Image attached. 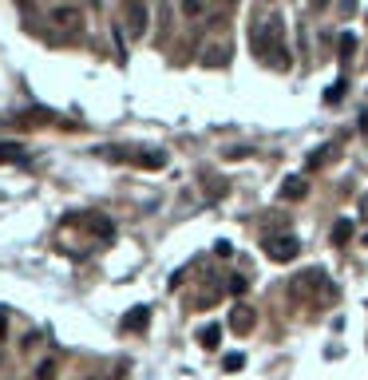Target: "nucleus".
Segmentation results:
<instances>
[{
	"mask_svg": "<svg viewBox=\"0 0 368 380\" xmlns=\"http://www.w3.org/2000/svg\"><path fill=\"white\" fill-rule=\"evenodd\" d=\"M254 325H258V313L250 305H233L230 313V333H238V337H245V333H254Z\"/></svg>",
	"mask_w": 368,
	"mask_h": 380,
	"instance_id": "nucleus-7",
	"label": "nucleus"
},
{
	"mask_svg": "<svg viewBox=\"0 0 368 380\" xmlns=\"http://www.w3.org/2000/svg\"><path fill=\"white\" fill-rule=\"evenodd\" d=\"M226 289H230V294H238V297H242V294H245V278H238V273H233V278H230V285H226Z\"/></svg>",
	"mask_w": 368,
	"mask_h": 380,
	"instance_id": "nucleus-22",
	"label": "nucleus"
},
{
	"mask_svg": "<svg viewBox=\"0 0 368 380\" xmlns=\"http://www.w3.org/2000/svg\"><path fill=\"white\" fill-rule=\"evenodd\" d=\"M147 24H151V13L143 0H127V28L131 36H147Z\"/></svg>",
	"mask_w": 368,
	"mask_h": 380,
	"instance_id": "nucleus-5",
	"label": "nucleus"
},
{
	"mask_svg": "<svg viewBox=\"0 0 368 380\" xmlns=\"http://www.w3.org/2000/svg\"><path fill=\"white\" fill-rule=\"evenodd\" d=\"M52 24L60 32H68V36H79L84 32V13L72 8V4H60V8H52Z\"/></svg>",
	"mask_w": 368,
	"mask_h": 380,
	"instance_id": "nucleus-4",
	"label": "nucleus"
},
{
	"mask_svg": "<svg viewBox=\"0 0 368 380\" xmlns=\"http://www.w3.org/2000/svg\"><path fill=\"white\" fill-rule=\"evenodd\" d=\"M218 297H222V285H214V289H206V294H198L194 301H190V309H210Z\"/></svg>",
	"mask_w": 368,
	"mask_h": 380,
	"instance_id": "nucleus-15",
	"label": "nucleus"
},
{
	"mask_svg": "<svg viewBox=\"0 0 368 380\" xmlns=\"http://www.w3.org/2000/svg\"><path fill=\"white\" fill-rule=\"evenodd\" d=\"M309 4H313V8H329L332 0H309Z\"/></svg>",
	"mask_w": 368,
	"mask_h": 380,
	"instance_id": "nucleus-25",
	"label": "nucleus"
},
{
	"mask_svg": "<svg viewBox=\"0 0 368 380\" xmlns=\"http://www.w3.org/2000/svg\"><path fill=\"white\" fill-rule=\"evenodd\" d=\"M87 222H91L87 230H91V234H99L103 242H111V238H115V226H111V222L103 218V214H91V218H87Z\"/></svg>",
	"mask_w": 368,
	"mask_h": 380,
	"instance_id": "nucleus-11",
	"label": "nucleus"
},
{
	"mask_svg": "<svg viewBox=\"0 0 368 380\" xmlns=\"http://www.w3.org/2000/svg\"><path fill=\"white\" fill-rule=\"evenodd\" d=\"M341 96H344V79H337V84H332L329 91H325V103L332 107V103H341Z\"/></svg>",
	"mask_w": 368,
	"mask_h": 380,
	"instance_id": "nucleus-17",
	"label": "nucleus"
},
{
	"mask_svg": "<svg viewBox=\"0 0 368 380\" xmlns=\"http://www.w3.org/2000/svg\"><path fill=\"white\" fill-rule=\"evenodd\" d=\"M305 195H309L305 174H289V178H282V186H277V198H282V202H301Z\"/></svg>",
	"mask_w": 368,
	"mask_h": 380,
	"instance_id": "nucleus-6",
	"label": "nucleus"
},
{
	"mask_svg": "<svg viewBox=\"0 0 368 380\" xmlns=\"http://www.w3.org/2000/svg\"><path fill=\"white\" fill-rule=\"evenodd\" d=\"M341 16H356V0H344V4H341Z\"/></svg>",
	"mask_w": 368,
	"mask_h": 380,
	"instance_id": "nucleus-24",
	"label": "nucleus"
},
{
	"mask_svg": "<svg viewBox=\"0 0 368 380\" xmlns=\"http://www.w3.org/2000/svg\"><path fill=\"white\" fill-rule=\"evenodd\" d=\"M24 155V143H0V162H20Z\"/></svg>",
	"mask_w": 368,
	"mask_h": 380,
	"instance_id": "nucleus-13",
	"label": "nucleus"
},
{
	"mask_svg": "<svg viewBox=\"0 0 368 380\" xmlns=\"http://www.w3.org/2000/svg\"><path fill=\"white\" fill-rule=\"evenodd\" d=\"M147 325H151V309H147V305L127 309V317H123V329H131V333H147Z\"/></svg>",
	"mask_w": 368,
	"mask_h": 380,
	"instance_id": "nucleus-8",
	"label": "nucleus"
},
{
	"mask_svg": "<svg viewBox=\"0 0 368 380\" xmlns=\"http://www.w3.org/2000/svg\"><path fill=\"white\" fill-rule=\"evenodd\" d=\"M218 341H222V325H202L198 329V344L202 349H218Z\"/></svg>",
	"mask_w": 368,
	"mask_h": 380,
	"instance_id": "nucleus-12",
	"label": "nucleus"
},
{
	"mask_svg": "<svg viewBox=\"0 0 368 380\" xmlns=\"http://www.w3.org/2000/svg\"><path fill=\"white\" fill-rule=\"evenodd\" d=\"M202 63H206V68H222V63H230V44H210V48L202 52Z\"/></svg>",
	"mask_w": 368,
	"mask_h": 380,
	"instance_id": "nucleus-10",
	"label": "nucleus"
},
{
	"mask_svg": "<svg viewBox=\"0 0 368 380\" xmlns=\"http://www.w3.org/2000/svg\"><path fill=\"white\" fill-rule=\"evenodd\" d=\"M178 8H183V16H202V8H206V4H202V0H183Z\"/></svg>",
	"mask_w": 368,
	"mask_h": 380,
	"instance_id": "nucleus-18",
	"label": "nucleus"
},
{
	"mask_svg": "<svg viewBox=\"0 0 368 380\" xmlns=\"http://www.w3.org/2000/svg\"><path fill=\"white\" fill-rule=\"evenodd\" d=\"M202 183L210 186V195H226V183H218V178H214L210 171H202Z\"/></svg>",
	"mask_w": 368,
	"mask_h": 380,
	"instance_id": "nucleus-19",
	"label": "nucleus"
},
{
	"mask_svg": "<svg viewBox=\"0 0 368 380\" xmlns=\"http://www.w3.org/2000/svg\"><path fill=\"white\" fill-rule=\"evenodd\" d=\"M36 380H56V360H44L36 368Z\"/></svg>",
	"mask_w": 368,
	"mask_h": 380,
	"instance_id": "nucleus-21",
	"label": "nucleus"
},
{
	"mask_svg": "<svg viewBox=\"0 0 368 380\" xmlns=\"http://www.w3.org/2000/svg\"><path fill=\"white\" fill-rule=\"evenodd\" d=\"M214 254H218V258H230V254H233V245H230V242H218V250H214Z\"/></svg>",
	"mask_w": 368,
	"mask_h": 380,
	"instance_id": "nucleus-23",
	"label": "nucleus"
},
{
	"mask_svg": "<svg viewBox=\"0 0 368 380\" xmlns=\"http://www.w3.org/2000/svg\"><path fill=\"white\" fill-rule=\"evenodd\" d=\"M242 365H245V356H242V353H230L226 360H222V368H226V372H238Z\"/></svg>",
	"mask_w": 368,
	"mask_h": 380,
	"instance_id": "nucleus-20",
	"label": "nucleus"
},
{
	"mask_svg": "<svg viewBox=\"0 0 368 380\" xmlns=\"http://www.w3.org/2000/svg\"><path fill=\"white\" fill-rule=\"evenodd\" d=\"M261 250H266L273 261H293L297 254H301V242H297L293 234H266V238H261Z\"/></svg>",
	"mask_w": 368,
	"mask_h": 380,
	"instance_id": "nucleus-3",
	"label": "nucleus"
},
{
	"mask_svg": "<svg viewBox=\"0 0 368 380\" xmlns=\"http://www.w3.org/2000/svg\"><path fill=\"white\" fill-rule=\"evenodd\" d=\"M337 151H341L337 143H325V147H317L313 155H309V162H305V167H309V171H317V167H329V162L337 159Z\"/></svg>",
	"mask_w": 368,
	"mask_h": 380,
	"instance_id": "nucleus-9",
	"label": "nucleus"
},
{
	"mask_svg": "<svg viewBox=\"0 0 368 380\" xmlns=\"http://www.w3.org/2000/svg\"><path fill=\"white\" fill-rule=\"evenodd\" d=\"M365 245H368V238H365Z\"/></svg>",
	"mask_w": 368,
	"mask_h": 380,
	"instance_id": "nucleus-26",
	"label": "nucleus"
},
{
	"mask_svg": "<svg viewBox=\"0 0 368 380\" xmlns=\"http://www.w3.org/2000/svg\"><path fill=\"white\" fill-rule=\"evenodd\" d=\"M329 238H332V245H344L348 238H353V222H348V218H337V226H332Z\"/></svg>",
	"mask_w": 368,
	"mask_h": 380,
	"instance_id": "nucleus-14",
	"label": "nucleus"
},
{
	"mask_svg": "<svg viewBox=\"0 0 368 380\" xmlns=\"http://www.w3.org/2000/svg\"><path fill=\"white\" fill-rule=\"evenodd\" d=\"M289 297L293 301H313V305H329V301H337V285L321 270H305L289 282Z\"/></svg>",
	"mask_w": 368,
	"mask_h": 380,
	"instance_id": "nucleus-2",
	"label": "nucleus"
},
{
	"mask_svg": "<svg viewBox=\"0 0 368 380\" xmlns=\"http://www.w3.org/2000/svg\"><path fill=\"white\" fill-rule=\"evenodd\" d=\"M250 52H254L258 60H266L270 68H289V63H293V56L285 48V20L277 13H270L261 24H254V32H250Z\"/></svg>",
	"mask_w": 368,
	"mask_h": 380,
	"instance_id": "nucleus-1",
	"label": "nucleus"
},
{
	"mask_svg": "<svg viewBox=\"0 0 368 380\" xmlns=\"http://www.w3.org/2000/svg\"><path fill=\"white\" fill-rule=\"evenodd\" d=\"M353 52H356V36H353V32H344V36H341V60L348 63V60H353Z\"/></svg>",
	"mask_w": 368,
	"mask_h": 380,
	"instance_id": "nucleus-16",
	"label": "nucleus"
}]
</instances>
